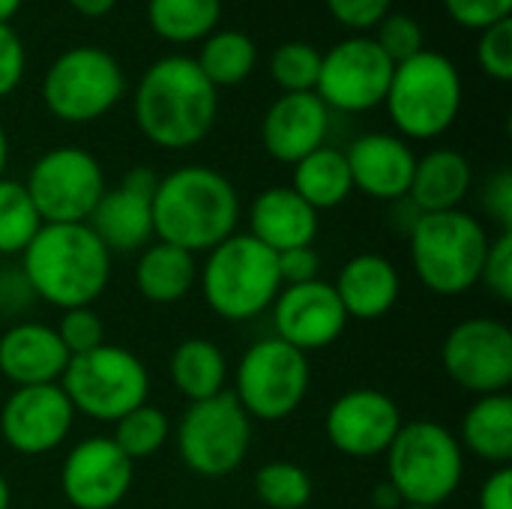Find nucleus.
I'll return each instance as SVG.
<instances>
[{
  "mask_svg": "<svg viewBox=\"0 0 512 509\" xmlns=\"http://www.w3.org/2000/svg\"><path fill=\"white\" fill-rule=\"evenodd\" d=\"M252 447V420L231 390L189 402L177 423V450L183 465L207 480L234 474Z\"/></svg>",
  "mask_w": 512,
  "mask_h": 509,
  "instance_id": "obj_11",
  "label": "nucleus"
},
{
  "mask_svg": "<svg viewBox=\"0 0 512 509\" xmlns=\"http://www.w3.org/2000/svg\"><path fill=\"white\" fill-rule=\"evenodd\" d=\"M318 228V213L291 186H267L249 204L246 234L276 255L297 246H315Z\"/></svg>",
  "mask_w": 512,
  "mask_h": 509,
  "instance_id": "obj_23",
  "label": "nucleus"
},
{
  "mask_svg": "<svg viewBox=\"0 0 512 509\" xmlns=\"http://www.w3.org/2000/svg\"><path fill=\"white\" fill-rule=\"evenodd\" d=\"M168 438H171V420L162 408H156L150 402L138 405L126 417H120L114 423V435H111V441L132 462L156 456L168 444Z\"/></svg>",
  "mask_w": 512,
  "mask_h": 509,
  "instance_id": "obj_33",
  "label": "nucleus"
},
{
  "mask_svg": "<svg viewBox=\"0 0 512 509\" xmlns=\"http://www.w3.org/2000/svg\"><path fill=\"white\" fill-rule=\"evenodd\" d=\"M138 132L162 150L198 147L216 126L219 90L189 54H165L135 84Z\"/></svg>",
  "mask_w": 512,
  "mask_h": 509,
  "instance_id": "obj_1",
  "label": "nucleus"
},
{
  "mask_svg": "<svg viewBox=\"0 0 512 509\" xmlns=\"http://www.w3.org/2000/svg\"><path fill=\"white\" fill-rule=\"evenodd\" d=\"M333 288L348 321H381L402 297V276L387 255L360 252L342 264Z\"/></svg>",
  "mask_w": 512,
  "mask_h": 509,
  "instance_id": "obj_22",
  "label": "nucleus"
},
{
  "mask_svg": "<svg viewBox=\"0 0 512 509\" xmlns=\"http://www.w3.org/2000/svg\"><path fill=\"white\" fill-rule=\"evenodd\" d=\"M384 459L387 483L402 504L414 507H444L465 477V450L456 432L435 420L402 423Z\"/></svg>",
  "mask_w": 512,
  "mask_h": 509,
  "instance_id": "obj_7",
  "label": "nucleus"
},
{
  "mask_svg": "<svg viewBox=\"0 0 512 509\" xmlns=\"http://www.w3.org/2000/svg\"><path fill=\"white\" fill-rule=\"evenodd\" d=\"M60 387L69 396L75 414L114 426L120 417L147 402L150 372L138 354L105 342L90 354L72 357Z\"/></svg>",
  "mask_w": 512,
  "mask_h": 509,
  "instance_id": "obj_10",
  "label": "nucleus"
},
{
  "mask_svg": "<svg viewBox=\"0 0 512 509\" xmlns=\"http://www.w3.org/2000/svg\"><path fill=\"white\" fill-rule=\"evenodd\" d=\"M6 165H9V135L0 123V177H6Z\"/></svg>",
  "mask_w": 512,
  "mask_h": 509,
  "instance_id": "obj_50",
  "label": "nucleus"
},
{
  "mask_svg": "<svg viewBox=\"0 0 512 509\" xmlns=\"http://www.w3.org/2000/svg\"><path fill=\"white\" fill-rule=\"evenodd\" d=\"M483 210L489 213V219L498 225V231H512V171L501 168L495 171L486 186H483Z\"/></svg>",
  "mask_w": 512,
  "mask_h": 509,
  "instance_id": "obj_43",
  "label": "nucleus"
},
{
  "mask_svg": "<svg viewBox=\"0 0 512 509\" xmlns=\"http://www.w3.org/2000/svg\"><path fill=\"white\" fill-rule=\"evenodd\" d=\"M465 87L459 66L441 54L423 48L420 54L396 63L384 108L405 141H435L453 129L462 114Z\"/></svg>",
  "mask_w": 512,
  "mask_h": 509,
  "instance_id": "obj_5",
  "label": "nucleus"
},
{
  "mask_svg": "<svg viewBox=\"0 0 512 509\" xmlns=\"http://www.w3.org/2000/svg\"><path fill=\"white\" fill-rule=\"evenodd\" d=\"M9 504H12V489H9L6 477L0 474V509H9Z\"/></svg>",
  "mask_w": 512,
  "mask_h": 509,
  "instance_id": "obj_51",
  "label": "nucleus"
},
{
  "mask_svg": "<svg viewBox=\"0 0 512 509\" xmlns=\"http://www.w3.org/2000/svg\"><path fill=\"white\" fill-rule=\"evenodd\" d=\"M198 285V255L171 243L153 240L138 252L135 288L153 306H171L186 300Z\"/></svg>",
  "mask_w": 512,
  "mask_h": 509,
  "instance_id": "obj_26",
  "label": "nucleus"
},
{
  "mask_svg": "<svg viewBox=\"0 0 512 509\" xmlns=\"http://www.w3.org/2000/svg\"><path fill=\"white\" fill-rule=\"evenodd\" d=\"M21 6H24V0H0V24H12V18L18 15Z\"/></svg>",
  "mask_w": 512,
  "mask_h": 509,
  "instance_id": "obj_49",
  "label": "nucleus"
},
{
  "mask_svg": "<svg viewBox=\"0 0 512 509\" xmlns=\"http://www.w3.org/2000/svg\"><path fill=\"white\" fill-rule=\"evenodd\" d=\"M375 30L378 33L372 39L381 45V51L393 63H402V60H408V57H414V54H420L426 48L423 45V27L408 12H390V15H384Z\"/></svg>",
  "mask_w": 512,
  "mask_h": 509,
  "instance_id": "obj_37",
  "label": "nucleus"
},
{
  "mask_svg": "<svg viewBox=\"0 0 512 509\" xmlns=\"http://www.w3.org/2000/svg\"><path fill=\"white\" fill-rule=\"evenodd\" d=\"M447 378L471 396L507 393L512 384V330L498 318H465L441 342Z\"/></svg>",
  "mask_w": 512,
  "mask_h": 509,
  "instance_id": "obj_14",
  "label": "nucleus"
},
{
  "mask_svg": "<svg viewBox=\"0 0 512 509\" xmlns=\"http://www.w3.org/2000/svg\"><path fill=\"white\" fill-rule=\"evenodd\" d=\"M228 357L225 351L201 336L183 339L168 357V378L174 390L189 402H204L228 390Z\"/></svg>",
  "mask_w": 512,
  "mask_h": 509,
  "instance_id": "obj_28",
  "label": "nucleus"
},
{
  "mask_svg": "<svg viewBox=\"0 0 512 509\" xmlns=\"http://www.w3.org/2000/svg\"><path fill=\"white\" fill-rule=\"evenodd\" d=\"M321 72V51L312 42L291 39L270 54V78L282 93H315Z\"/></svg>",
  "mask_w": 512,
  "mask_h": 509,
  "instance_id": "obj_35",
  "label": "nucleus"
},
{
  "mask_svg": "<svg viewBox=\"0 0 512 509\" xmlns=\"http://www.w3.org/2000/svg\"><path fill=\"white\" fill-rule=\"evenodd\" d=\"M480 285L501 303H512V231H498L489 243Z\"/></svg>",
  "mask_w": 512,
  "mask_h": 509,
  "instance_id": "obj_39",
  "label": "nucleus"
},
{
  "mask_svg": "<svg viewBox=\"0 0 512 509\" xmlns=\"http://www.w3.org/2000/svg\"><path fill=\"white\" fill-rule=\"evenodd\" d=\"M477 66L489 75V78H495V81H501V84H507L512 78V21H498V24H492V27H486V30H480V39H477Z\"/></svg>",
  "mask_w": 512,
  "mask_h": 509,
  "instance_id": "obj_38",
  "label": "nucleus"
},
{
  "mask_svg": "<svg viewBox=\"0 0 512 509\" xmlns=\"http://www.w3.org/2000/svg\"><path fill=\"white\" fill-rule=\"evenodd\" d=\"M75 417L60 384L15 387L0 408V438L21 456H45L69 438Z\"/></svg>",
  "mask_w": 512,
  "mask_h": 509,
  "instance_id": "obj_16",
  "label": "nucleus"
},
{
  "mask_svg": "<svg viewBox=\"0 0 512 509\" xmlns=\"http://www.w3.org/2000/svg\"><path fill=\"white\" fill-rule=\"evenodd\" d=\"M465 453L474 459L501 468L512 462V399L510 393L477 396L465 411L456 432Z\"/></svg>",
  "mask_w": 512,
  "mask_h": 509,
  "instance_id": "obj_27",
  "label": "nucleus"
},
{
  "mask_svg": "<svg viewBox=\"0 0 512 509\" xmlns=\"http://www.w3.org/2000/svg\"><path fill=\"white\" fill-rule=\"evenodd\" d=\"M402 509H441V507H414V504H405Z\"/></svg>",
  "mask_w": 512,
  "mask_h": 509,
  "instance_id": "obj_52",
  "label": "nucleus"
},
{
  "mask_svg": "<svg viewBox=\"0 0 512 509\" xmlns=\"http://www.w3.org/2000/svg\"><path fill=\"white\" fill-rule=\"evenodd\" d=\"M345 159L357 192L390 204L405 201L417 168V153L411 141L393 132H366L351 141Z\"/></svg>",
  "mask_w": 512,
  "mask_h": 509,
  "instance_id": "obj_20",
  "label": "nucleus"
},
{
  "mask_svg": "<svg viewBox=\"0 0 512 509\" xmlns=\"http://www.w3.org/2000/svg\"><path fill=\"white\" fill-rule=\"evenodd\" d=\"M69 360L51 324L21 318L0 333V375L12 387L60 384Z\"/></svg>",
  "mask_w": 512,
  "mask_h": 509,
  "instance_id": "obj_21",
  "label": "nucleus"
},
{
  "mask_svg": "<svg viewBox=\"0 0 512 509\" xmlns=\"http://www.w3.org/2000/svg\"><path fill=\"white\" fill-rule=\"evenodd\" d=\"M126 96L120 60L99 45L60 51L42 75V105L60 123H93L111 114Z\"/></svg>",
  "mask_w": 512,
  "mask_h": 509,
  "instance_id": "obj_8",
  "label": "nucleus"
},
{
  "mask_svg": "<svg viewBox=\"0 0 512 509\" xmlns=\"http://www.w3.org/2000/svg\"><path fill=\"white\" fill-rule=\"evenodd\" d=\"M27 72V51L12 24H0V99L12 96Z\"/></svg>",
  "mask_w": 512,
  "mask_h": 509,
  "instance_id": "obj_42",
  "label": "nucleus"
},
{
  "mask_svg": "<svg viewBox=\"0 0 512 509\" xmlns=\"http://www.w3.org/2000/svg\"><path fill=\"white\" fill-rule=\"evenodd\" d=\"M111 252L81 225H42L21 252L18 267L36 300L66 312L93 306L111 285Z\"/></svg>",
  "mask_w": 512,
  "mask_h": 509,
  "instance_id": "obj_3",
  "label": "nucleus"
},
{
  "mask_svg": "<svg viewBox=\"0 0 512 509\" xmlns=\"http://www.w3.org/2000/svg\"><path fill=\"white\" fill-rule=\"evenodd\" d=\"M330 108L318 93H282L261 117V147L282 165H297L303 156L327 144Z\"/></svg>",
  "mask_w": 512,
  "mask_h": 509,
  "instance_id": "obj_19",
  "label": "nucleus"
},
{
  "mask_svg": "<svg viewBox=\"0 0 512 509\" xmlns=\"http://www.w3.org/2000/svg\"><path fill=\"white\" fill-rule=\"evenodd\" d=\"M477 509H512V468H492L477 492Z\"/></svg>",
  "mask_w": 512,
  "mask_h": 509,
  "instance_id": "obj_46",
  "label": "nucleus"
},
{
  "mask_svg": "<svg viewBox=\"0 0 512 509\" xmlns=\"http://www.w3.org/2000/svg\"><path fill=\"white\" fill-rule=\"evenodd\" d=\"M312 387L309 354L285 345L276 336L252 342L234 369L231 396L249 414V420L282 423L306 402Z\"/></svg>",
  "mask_w": 512,
  "mask_h": 509,
  "instance_id": "obj_9",
  "label": "nucleus"
},
{
  "mask_svg": "<svg viewBox=\"0 0 512 509\" xmlns=\"http://www.w3.org/2000/svg\"><path fill=\"white\" fill-rule=\"evenodd\" d=\"M42 225H81L105 195L99 159L75 144L45 150L21 180Z\"/></svg>",
  "mask_w": 512,
  "mask_h": 509,
  "instance_id": "obj_12",
  "label": "nucleus"
},
{
  "mask_svg": "<svg viewBox=\"0 0 512 509\" xmlns=\"http://www.w3.org/2000/svg\"><path fill=\"white\" fill-rule=\"evenodd\" d=\"M135 480V462L105 438L78 441L60 468V489L69 507L75 509H114L123 504Z\"/></svg>",
  "mask_w": 512,
  "mask_h": 509,
  "instance_id": "obj_17",
  "label": "nucleus"
},
{
  "mask_svg": "<svg viewBox=\"0 0 512 509\" xmlns=\"http://www.w3.org/2000/svg\"><path fill=\"white\" fill-rule=\"evenodd\" d=\"M66 3L84 18H102L117 6V0H66Z\"/></svg>",
  "mask_w": 512,
  "mask_h": 509,
  "instance_id": "obj_47",
  "label": "nucleus"
},
{
  "mask_svg": "<svg viewBox=\"0 0 512 509\" xmlns=\"http://www.w3.org/2000/svg\"><path fill=\"white\" fill-rule=\"evenodd\" d=\"M393 69L396 63L372 36L354 33L321 54L315 93L330 108V114H363L384 105Z\"/></svg>",
  "mask_w": 512,
  "mask_h": 509,
  "instance_id": "obj_13",
  "label": "nucleus"
},
{
  "mask_svg": "<svg viewBox=\"0 0 512 509\" xmlns=\"http://www.w3.org/2000/svg\"><path fill=\"white\" fill-rule=\"evenodd\" d=\"M336 24L351 33H366L393 12V0H324Z\"/></svg>",
  "mask_w": 512,
  "mask_h": 509,
  "instance_id": "obj_40",
  "label": "nucleus"
},
{
  "mask_svg": "<svg viewBox=\"0 0 512 509\" xmlns=\"http://www.w3.org/2000/svg\"><path fill=\"white\" fill-rule=\"evenodd\" d=\"M276 264H279L282 285H306V282L321 279V258L315 246H297V249L279 252Z\"/></svg>",
  "mask_w": 512,
  "mask_h": 509,
  "instance_id": "obj_45",
  "label": "nucleus"
},
{
  "mask_svg": "<svg viewBox=\"0 0 512 509\" xmlns=\"http://www.w3.org/2000/svg\"><path fill=\"white\" fill-rule=\"evenodd\" d=\"M255 498L270 509H306L312 501V477L297 462H267L255 471L252 480Z\"/></svg>",
  "mask_w": 512,
  "mask_h": 509,
  "instance_id": "obj_34",
  "label": "nucleus"
},
{
  "mask_svg": "<svg viewBox=\"0 0 512 509\" xmlns=\"http://www.w3.org/2000/svg\"><path fill=\"white\" fill-rule=\"evenodd\" d=\"M39 228L42 219L24 183L0 177V258H21Z\"/></svg>",
  "mask_w": 512,
  "mask_h": 509,
  "instance_id": "obj_32",
  "label": "nucleus"
},
{
  "mask_svg": "<svg viewBox=\"0 0 512 509\" xmlns=\"http://www.w3.org/2000/svg\"><path fill=\"white\" fill-rule=\"evenodd\" d=\"M54 330H57L63 348L69 351V357H81V354H90L99 345H105V321L99 318V312L93 306L66 309Z\"/></svg>",
  "mask_w": 512,
  "mask_h": 509,
  "instance_id": "obj_36",
  "label": "nucleus"
},
{
  "mask_svg": "<svg viewBox=\"0 0 512 509\" xmlns=\"http://www.w3.org/2000/svg\"><path fill=\"white\" fill-rule=\"evenodd\" d=\"M372 504L378 509H402V498H399V492L384 480V483H378L375 489H372Z\"/></svg>",
  "mask_w": 512,
  "mask_h": 509,
  "instance_id": "obj_48",
  "label": "nucleus"
},
{
  "mask_svg": "<svg viewBox=\"0 0 512 509\" xmlns=\"http://www.w3.org/2000/svg\"><path fill=\"white\" fill-rule=\"evenodd\" d=\"M447 15L468 30H486L498 21H507L512 12V0H441Z\"/></svg>",
  "mask_w": 512,
  "mask_h": 509,
  "instance_id": "obj_41",
  "label": "nucleus"
},
{
  "mask_svg": "<svg viewBox=\"0 0 512 509\" xmlns=\"http://www.w3.org/2000/svg\"><path fill=\"white\" fill-rule=\"evenodd\" d=\"M399 402L375 387H354L333 399L324 417V435L348 459L384 456L402 429Z\"/></svg>",
  "mask_w": 512,
  "mask_h": 509,
  "instance_id": "obj_15",
  "label": "nucleus"
},
{
  "mask_svg": "<svg viewBox=\"0 0 512 509\" xmlns=\"http://www.w3.org/2000/svg\"><path fill=\"white\" fill-rule=\"evenodd\" d=\"M36 300L21 267H0V318H21Z\"/></svg>",
  "mask_w": 512,
  "mask_h": 509,
  "instance_id": "obj_44",
  "label": "nucleus"
},
{
  "mask_svg": "<svg viewBox=\"0 0 512 509\" xmlns=\"http://www.w3.org/2000/svg\"><path fill=\"white\" fill-rule=\"evenodd\" d=\"M198 285L207 309L231 324L255 321L270 312L282 291L276 252L261 246L249 234H231L204 255L198 267Z\"/></svg>",
  "mask_w": 512,
  "mask_h": 509,
  "instance_id": "obj_6",
  "label": "nucleus"
},
{
  "mask_svg": "<svg viewBox=\"0 0 512 509\" xmlns=\"http://www.w3.org/2000/svg\"><path fill=\"white\" fill-rule=\"evenodd\" d=\"M153 198L132 192L129 186L105 189L99 204L93 207L87 228L96 234V240L111 255H129L141 252L147 243H153Z\"/></svg>",
  "mask_w": 512,
  "mask_h": 509,
  "instance_id": "obj_25",
  "label": "nucleus"
},
{
  "mask_svg": "<svg viewBox=\"0 0 512 509\" xmlns=\"http://www.w3.org/2000/svg\"><path fill=\"white\" fill-rule=\"evenodd\" d=\"M198 69L207 75V81L222 90V87H237L243 84L255 66H258V45L249 33L225 27V30H213L204 42L201 51L195 57Z\"/></svg>",
  "mask_w": 512,
  "mask_h": 509,
  "instance_id": "obj_31",
  "label": "nucleus"
},
{
  "mask_svg": "<svg viewBox=\"0 0 512 509\" xmlns=\"http://www.w3.org/2000/svg\"><path fill=\"white\" fill-rule=\"evenodd\" d=\"M219 18L222 0H147V24L168 45L204 42Z\"/></svg>",
  "mask_w": 512,
  "mask_h": 509,
  "instance_id": "obj_30",
  "label": "nucleus"
},
{
  "mask_svg": "<svg viewBox=\"0 0 512 509\" xmlns=\"http://www.w3.org/2000/svg\"><path fill=\"white\" fill-rule=\"evenodd\" d=\"M270 315L276 330L273 336L303 354L330 348L348 327V315L336 297V288L324 279L306 285H282Z\"/></svg>",
  "mask_w": 512,
  "mask_h": 509,
  "instance_id": "obj_18",
  "label": "nucleus"
},
{
  "mask_svg": "<svg viewBox=\"0 0 512 509\" xmlns=\"http://www.w3.org/2000/svg\"><path fill=\"white\" fill-rule=\"evenodd\" d=\"M291 168H294L291 189L315 213H324V210H333V207L345 204L351 198V192H354L351 171H348V159H345V150H339V147L324 144L315 153L303 156Z\"/></svg>",
  "mask_w": 512,
  "mask_h": 509,
  "instance_id": "obj_29",
  "label": "nucleus"
},
{
  "mask_svg": "<svg viewBox=\"0 0 512 509\" xmlns=\"http://www.w3.org/2000/svg\"><path fill=\"white\" fill-rule=\"evenodd\" d=\"M153 237L207 255L237 234L243 204L234 183L210 165H180L159 177L153 192Z\"/></svg>",
  "mask_w": 512,
  "mask_h": 509,
  "instance_id": "obj_2",
  "label": "nucleus"
},
{
  "mask_svg": "<svg viewBox=\"0 0 512 509\" xmlns=\"http://www.w3.org/2000/svg\"><path fill=\"white\" fill-rule=\"evenodd\" d=\"M471 186H474L471 159L456 147H435L417 156V168L405 201L411 204L414 213L462 210Z\"/></svg>",
  "mask_w": 512,
  "mask_h": 509,
  "instance_id": "obj_24",
  "label": "nucleus"
},
{
  "mask_svg": "<svg viewBox=\"0 0 512 509\" xmlns=\"http://www.w3.org/2000/svg\"><path fill=\"white\" fill-rule=\"evenodd\" d=\"M486 225L465 213H420L408 231V255L420 285L435 297H462L480 285L489 252Z\"/></svg>",
  "mask_w": 512,
  "mask_h": 509,
  "instance_id": "obj_4",
  "label": "nucleus"
}]
</instances>
